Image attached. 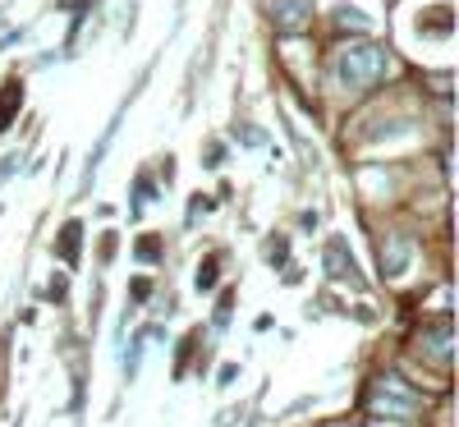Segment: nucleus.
<instances>
[{
  "label": "nucleus",
  "mask_w": 459,
  "mask_h": 427,
  "mask_svg": "<svg viewBox=\"0 0 459 427\" xmlns=\"http://www.w3.org/2000/svg\"><path fill=\"white\" fill-rule=\"evenodd\" d=\"M266 257H272V262H285V240H272V248H266Z\"/></svg>",
  "instance_id": "12"
},
{
  "label": "nucleus",
  "mask_w": 459,
  "mask_h": 427,
  "mask_svg": "<svg viewBox=\"0 0 459 427\" xmlns=\"http://www.w3.org/2000/svg\"><path fill=\"white\" fill-rule=\"evenodd\" d=\"M331 23H335L340 32H368V28H372V14L359 10V5H335Z\"/></svg>",
  "instance_id": "7"
},
{
  "label": "nucleus",
  "mask_w": 459,
  "mask_h": 427,
  "mask_svg": "<svg viewBox=\"0 0 459 427\" xmlns=\"http://www.w3.org/2000/svg\"><path fill=\"white\" fill-rule=\"evenodd\" d=\"M79 235H83L79 221H69V225L60 230V257H65V262H79Z\"/></svg>",
  "instance_id": "9"
},
{
  "label": "nucleus",
  "mask_w": 459,
  "mask_h": 427,
  "mask_svg": "<svg viewBox=\"0 0 459 427\" xmlns=\"http://www.w3.org/2000/svg\"><path fill=\"white\" fill-rule=\"evenodd\" d=\"M47 294H51V299H65V276H56V281H51V290H47Z\"/></svg>",
  "instance_id": "13"
},
{
  "label": "nucleus",
  "mask_w": 459,
  "mask_h": 427,
  "mask_svg": "<svg viewBox=\"0 0 459 427\" xmlns=\"http://www.w3.org/2000/svg\"><path fill=\"white\" fill-rule=\"evenodd\" d=\"M326 276H331L335 285H363V276H359L350 248H344V240H331V244H326Z\"/></svg>",
  "instance_id": "5"
},
{
  "label": "nucleus",
  "mask_w": 459,
  "mask_h": 427,
  "mask_svg": "<svg viewBox=\"0 0 459 427\" xmlns=\"http://www.w3.org/2000/svg\"><path fill=\"white\" fill-rule=\"evenodd\" d=\"M272 19L285 37H299L313 23V0H272Z\"/></svg>",
  "instance_id": "4"
},
{
  "label": "nucleus",
  "mask_w": 459,
  "mask_h": 427,
  "mask_svg": "<svg viewBox=\"0 0 459 427\" xmlns=\"http://www.w3.org/2000/svg\"><path fill=\"white\" fill-rule=\"evenodd\" d=\"M335 74H340V83H350V88H377L391 74V56L381 47H368V42L344 47L335 56Z\"/></svg>",
  "instance_id": "1"
},
{
  "label": "nucleus",
  "mask_w": 459,
  "mask_h": 427,
  "mask_svg": "<svg viewBox=\"0 0 459 427\" xmlns=\"http://www.w3.org/2000/svg\"><path fill=\"white\" fill-rule=\"evenodd\" d=\"M216 271H221V257H207V262L198 266V281H194V285H198V290H212V285H216Z\"/></svg>",
  "instance_id": "10"
},
{
  "label": "nucleus",
  "mask_w": 459,
  "mask_h": 427,
  "mask_svg": "<svg viewBox=\"0 0 459 427\" xmlns=\"http://www.w3.org/2000/svg\"><path fill=\"white\" fill-rule=\"evenodd\" d=\"M409 257H413V244L404 235H391L386 244H381V271H386V276H400V271L409 266Z\"/></svg>",
  "instance_id": "6"
},
{
  "label": "nucleus",
  "mask_w": 459,
  "mask_h": 427,
  "mask_svg": "<svg viewBox=\"0 0 459 427\" xmlns=\"http://www.w3.org/2000/svg\"><path fill=\"white\" fill-rule=\"evenodd\" d=\"M138 257H143V262H157V257H161V240H152V235L138 240Z\"/></svg>",
  "instance_id": "11"
},
{
  "label": "nucleus",
  "mask_w": 459,
  "mask_h": 427,
  "mask_svg": "<svg viewBox=\"0 0 459 427\" xmlns=\"http://www.w3.org/2000/svg\"><path fill=\"white\" fill-rule=\"evenodd\" d=\"M368 409L377 418H391V423H409L423 414V396L413 391V386H404L400 377H377L372 391H368Z\"/></svg>",
  "instance_id": "2"
},
{
  "label": "nucleus",
  "mask_w": 459,
  "mask_h": 427,
  "mask_svg": "<svg viewBox=\"0 0 459 427\" xmlns=\"http://www.w3.org/2000/svg\"><path fill=\"white\" fill-rule=\"evenodd\" d=\"M326 427H354V423H326Z\"/></svg>",
  "instance_id": "14"
},
{
  "label": "nucleus",
  "mask_w": 459,
  "mask_h": 427,
  "mask_svg": "<svg viewBox=\"0 0 459 427\" xmlns=\"http://www.w3.org/2000/svg\"><path fill=\"white\" fill-rule=\"evenodd\" d=\"M19 101H23V88H19V83H5V88H0V134L10 129V120H14Z\"/></svg>",
  "instance_id": "8"
},
{
  "label": "nucleus",
  "mask_w": 459,
  "mask_h": 427,
  "mask_svg": "<svg viewBox=\"0 0 459 427\" xmlns=\"http://www.w3.org/2000/svg\"><path fill=\"white\" fill-rule=\"evenodd\" d=\"M413 349H418V359H428V363H437V368L446 372V368H450V354H455V331H450V318H437L432 327L418 331Z\"/></svg>",
  "instance_id": "3"
}]
</instances>
